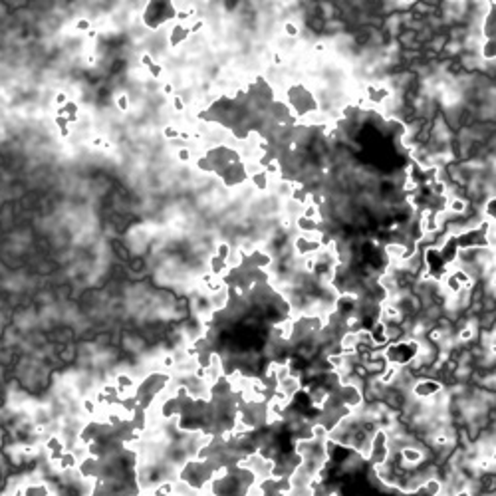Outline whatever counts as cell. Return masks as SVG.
<instances>
[{"mask_svg":"<svg viewBox=\"0 0 496 496\" xmlns=\"http://www.w3.org/2000/svg\"><path fill=\"white\" fill-rule=\"evenodd\" d=\"M480 56L484 60H494V40H484L480 46Z\"/></svg>","mask_w":496,"mask_h":496,"instance_id":"cell-2","label":"cell"},{"mask_svg":"<svg viewBox=\"0 0 496 496\" xmlns=\"http://www.w3.org/2000/svg\"><path fill=\"white\" fill-rule=\"evenodd\" d=\"M179 133H181V131H179V129H175V127H167V129H165V137H167V139H177V137H179Z\"/></svg>","mask_w":496,"mask_h":496,"instance_id":"cell-5","label":"cell"},{"mask_svg":"<svg viewBox=\"0 0 496 496\" xmlns=\"http://www.w3.org/2000/svg\"><path fill=\"white\" fill-rule=\"evenodd\" d=\"M173 109H175V111H183V109H185V101H183V98H179V96L173 98Z\"/></svg>","mask_w":496,"mask_h":496,"instance_id":"cell-4","label":"cell"},{"mask_svg":"<svg viewBox=\"0 0 496 496\" xmlns=\"http://www.w3.org/2000/svg\"><path fill=\"white\" fill-rule=\"evenodd\" d=\"M482 30H484V40H494V10H490V16H486Z\"/></svg>","mask_w":496,"mask_h":496,"instance_id":"cell-1","label":"cell"},{"mask_svg":"<svg viewBox=\"0 0 496 496\" xmlns=\"http://www.w3.org/2000/svg\"><path fill=\"white\" fill-rule=\"evenodd\" d=\"M117 107H119L121 111H127V109H129V98H127V96H119V98H117Z\"/></svg>","mask_w":496,"mask_h":496,"instance_id":"cell-3","label":"cell"}]
</instances>
